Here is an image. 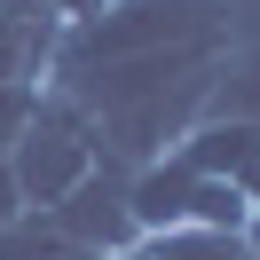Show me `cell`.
<instances>
[{
  "label": "cell",
  "instance_id": "cell-10",
  "mask_svg": "<svg viewBox=\"0 0 260 260\" xmlns=\"http://www.w3.org/2000/svg\"><path fill=\"white\" fill-rule=\"evenodd\" d=\"M244 205L260 213V166H252V174H244Z\"/></svg>",
  "mask_w": 260,
  "mask_h": 260
},
{
  "label": "cell",
  "instance_id": "cell-2",
  "mask_svg": "<svg viewBox=\"0 0 260 260\" xmlns=\"http://www.w3.org/2000/svg\"><path fill=\"white\" fill-rule=\"evenodd\" d=\"M174 48H229V8L221 0H111L95 16L63 24L55 79H79V71H103V63H134V55H174Z\"/></svg>",
  "mask_w": 260,
  "mask_h": 260
},
{
  "label": "cell",
  "instance_id": "cell-11",
  "mask_svg": "<svg viewBox=\"0 0 260 260\" xmlns=\"http://www.w3.org/2000/svg\"><path fill=\"white\" fill-rule=\"evenodd\" d=\"M244 244H252V260H260V213H252V229H244Z\"/></svg>",
  "mask_w": 260,
  "mask_h": 260
},
{
  "label": "cell",
  "instance_id": "cell-7",
  "mask_svg": "<svg viewBox=\"0 0 260 260\" xmlns=\"http://www.w3.org/2000/svg\"><path fill=\"white\" fill-rule=\"evenodd\" d=\"M205 111H229V118H260V48H229L221 79H213V103Z\"/></svg>",
  "mask_w": 260,
  "mask_h": 260
},
{
  "label": "cell",
  "instance_id": "cell-4",
  "mask_svg": "<svg viewBox=\"0 0 260 260\" xmlns=\"http://www.w3.org/2000/svg\"><path fill=\"white\" fill-rule=\"evenodd\" d=\"M95 166H103L95 118H87L71 95H55V87H48V95H40V111H32V126H24L16 150H8V174H16L24 205H32V213H55L87 174H95Z\"/></svg>",
  "mask_w": 260,
  "mask_h": 260
},
{
  "label": "cell",
  "instance_id": "cell-9",
  "mask_svg": "<svg viewBox=\"0 0 260 260\" xmlns=\"http://www.w3.org/2000/svg\"><path fill=\"white\" fill-rule=\"evenodd\" d=\"M55 24H79V16H95V8H111V0H40Z\"/></svg>",
  "mask_w": 260,
  "mask_h": 260
},
{
  "label": "cell",
  "instance_id": "cell-5",
  "mask_svg": "<svg viewBox=\"0 0 260 260\" xmlns=\"http://www.w3.org/2000/svg\"><path fill=\"white\" fill-rule=\"evenodd\" d=\"M55 229H63V244L71 252H87V260H118L142 229H134V205H126V166H111L103 158L95 174L79 181V189L63 197V205L48 213Z\"/></svg>",
  "mask_w": 260,
  "mask_h": 260
},
{
  "label": "cell",
  "instance_id": "cell-3",
  "mask_svg": "<svg viewBox=\"0 0 260 260\" xmlns=\"http://www.w3.org/2000/svg\"><path fill=\"white\" fill-rule=\"evenodd\" d=\"M126 205L142 237H174V229H213V237H244L252 229V205H244L237 181L221 174H197L189 158L166 150L158 166H134L126 174Z\"/></svg>",
  "mask_w": 260,
  "mask_h": 260
},
{
  "label": "cell",
  "instance_id": "cell-8",
  "mask_svg": "<svg viewBox=\"0 0 260 260\" xmlns=\"http://www.w3.org/2000/svg\"><path fill=\"white\" fill-rule=\"evenodd\" d=\"M24 213H32V205H24V189H16V174H8V158H0V237L16 229Z\"/></svg>",
  "mask_w": 260,
  "mask_h": 260
},
{
  "label": "cell",
  "instance_id": "cell-1",
  "mask_svg": "<svg viewBox=\"0 0 260 260\" xmlns=\"http://www.w3.org/2000/svg\"><path fill=\"white\" fill-rule=\"evenodd\" d=\"M237 48V40H229ZM229 48H174V55H134V63H103L79 79H55V95H71L103 134V158L111 166H158L181 134L205 118L213 79H221Z\"/></svg>",
  "mask_w": 260,
  "mask_h": 260
},
{
  "label": "cell",
  "instance_id": "cell-6",
  "mask_svg": "<svg viewBox=\"0 0 260 260\" xmlns=\"http://www.w3.org/2000/svg\"><path fill=\"white\" fill-rule=\"evenodd\" d=\"M118 260H252V244L213 237V229H174V237H134Z\"/></svg>",
  "mask_w": 260,
  "mask_h": 260
}]
</instances>
